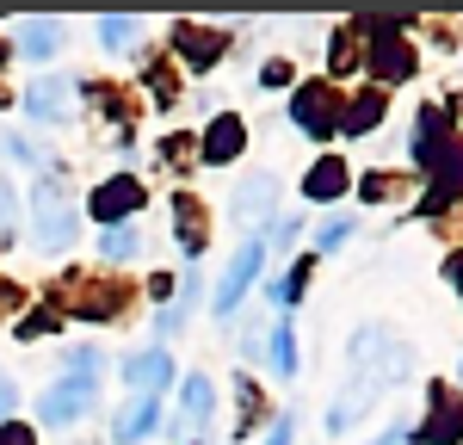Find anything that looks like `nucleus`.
I'll return each mask as SVG.
<instances>
[{
    "label": "nucleus",
    "instance_id": "obj_1",
    "mask_svg": "<svg viewBox=\"0 0 463 445\" xmlns=\"http://www.w3.org/2000/svg\"><path fill=\"white\" fill-rule=\"evenodd\" d=\"M346 365H353V371H346L340 396H334V408H327V433H334V440H340V433H353L383 390L408 383L414 353H408L395 334H383V328H358L353 340H346Z\"/></svg>",
    "mask_w": 463,
    "mask_h": 445
},
{
    "label": "nucleus",
    "instance_id": "obj_2",
    "mask_svg": "<svg viewBox=\"0 0 463 445\" xmlns=\"http://www.w3.org/2000/svg\"><path fill=\"white\" fill-rule=\"evenodd\" d=\"M32 211H37V241H43V248H69L74 235H80V204L69 198V185L56 180V174L37 180Z\"/></svg>",
    "mask_w": 463,
    "mask_h": 445
},
{
    "label": "nucleus",
    "instance_id": "obj_3",
    "mask_svg": "<svg viewBox=\"0 0 463 445\" xmlns=\"http://www.w3.org/2000/svg\"><path fill=\"white\" fill-rule=\"evenodd\" d=\"M87 408H93V383H74V377H62L56 390H43V396H37V421L69 427V421H80Z\"/></svg>",
    "mask_w": 463,
    "mask_h": 445
},
{
    "label": "nucleus",
    "instance_id": "obj_4",
    "mask_svg": "<svg viewBox=\"0 0 463 445\" xmlns=\"http://www.w3.org/2000/svg\"><path fill=\"white\" fill-rule=\"evenodd\" d=\"M260 260H266V248H260V241H241V254L229 260V279L216 285V316H235V303L248 297L253 272H260Z\"/></svg>",
    "mask_w": 463,
    "mask_h": 445
},
{
    "label": "nucleus",
    "instance_id": "obj_5",
    "mask_svg": "<svg viewBox=\"0 0 463 445\" xmlns=\"http://www.w3.org/2000/svg\"><path fill=\"white\" fill-rule=\"evenodd\" d=\"M25 111L43 118V124H69L74 118V80H37L25 93Z\"/></svg>",
    "mask_w": 463,
    "mask_h": 445
},
{
    "label": "nucleus",
    "instance_id": "obj_6",
    "mask_svg": "<svg viewBox=\"0 0 463 445\" xmlns=\"http://www.w3.org/2000/svg\"><path fill=\"white\" fill-rule=\"evenodd\" d=\"M408 440H439V445H458L463 440V402H451L445 390H432V408H427V427L420 433H408Z\"/></svg>",
    "mask_w": 463,
    "mask_h": 445
},
{
    "label": "nucleus",
    "instance_id": "obj_7",
    "mask_svg": "<svg viewBox=\"0 0 463 445\" xmlns=\"http://www.w3.org/2000/svg\"><path fill=\"white\" fill-rule=\"evenodd\" d=\"M124 377H130V390H137V396H161V383H174V359H167L161 346H148V353H130Z\"/></svg>",
    "mask_w": 463,
    "mask_h": 445
},
{
    "label": "nucleus",
    "instance_id": "obj_8",
    "mask_svg": "<svg viewBox=\"0 0 463 445\" xmlns=\"http://www.w3.org/2000/svg\"><path fill=\"white\" fill-rule=\"evenodd\" d=\"M137 204H143V185H137V180H111L106 192L87 198V211H93L99 222H111V229L124 222V211H137Z\"/></svg>",
    "mask_w": 463,
    "mask_h": 445
},
{
    "label": "nucleus",
    "instance_id": "obj_9",
    "mask_svg": "<svg viewBox=\"0 0 463 445\" xmlns=\"http://www.w3.org/2000/svg\"><path fill=\"white\" fill-rule=\"evenodd\" d=\"M290 118H297L309 137H334V106H327V93H321V87H297Z\"/></svg>",
    "mask_w": 463,
    "mask_h": 445
},
{
    "label": "nucleus",
    "instance_id": "obj_10",
    "mask_svg": "<svg viewBox=\"0 0 463 445\" xmlns=\"http://www.w3.org/2000/svg\"><path fill=\"white\" fill-rule=\"evenodd\" d=\"M174 43H179V56H192V69H211L222 56V32H211V25H179Z\"/></svg>",
    "mask_w": 463,
    "mask_h": 445
},
{
    "label": "nucleus",
    "instance_id": "obj_11",
    "mask_svg": "<svg viewBox=\"0 0 463 445\" xmlns=\"http://www.w3.org/2000/svg\"><path fill=\"white\" fill-rule=\"evenodd\" d=\"M148 433H155V396H137V402L118 414L111 440H118V445H137V440H148Z\"/></svg>",
    "mask_w": 463,
    "mask_h": 445
},
{
    "label": "nucleus",
    "instance_id": "obj_12",
    "mask_svg": "<svg viewBox=\"0 0 463 445\" xmlns=\"http://www.w3.org/2000/svg\"><path fill=\"white\" fill-rule=\"evenodd\" d=\"M211 408H216L211 377H185V396H179V427H204V421H211Z\"/></svg>",
    "mask_w": 463,
    "mask_h": 445
},
{
    "label": "nucleus",
    "instance_id": "obj_13",
    "mask_svg": "<svg viewBox=\"0 0 463 445\" xmlns=\"http://www.w3.org/2000/svg\"><path fill=\"white\" fill-rule=\"evenodd\" d=\"M19 50L37 56V62L56 56V50H62V25H56V19H32V25H19Z\"/></svg>",
    "mask_w": 463,
    "mask_h": 445
},
{
    "label": "nucleus",
    "instance_id": "obj_14",
    "mask_svg": "<svg viewBox=\"0 0 463 445\" xmlns=\"http://www.w3.org/2000/svg\"><path fill=\"white\" fill-rule=\"evenodd\" d=\"M272 211V174H253L248 185H241V198H235V222H253Z\"/></svg>",
    "mask_w": 463,
    "mask_h": 445
},
{
    "label": "nucleus",
    "instance_id": "obj_15",
    "mask_svg": "<svg viewBox=\"0 0 463 445\" xmlns=\"http://www.w3.org/2000/svg\"><path fill=\"white\" fill-rule=\"evenodd\" d=\"M235 148H241V118H216V124H211V143H204V161L222 167Z\"/></svg>",
    "mask_w": 463,
    "mask_h": 445
},
{
    "label": "nucleus",
    "instance_id": "obj_16",
    "mask_svg": "<svg viewBox=\"0 0 463 445\" xmlns=\"http://www.w3.org/2000/svg\"><path fill=\"white\" fill-rule=\"evenodd\" d=\"M303 192H309V198H340V192H346V167H340V161H316Z\"/></svg>",
    "mask_w": 463,
    "mask_h": 445
},
{
    "label": "nucleus",
    "instance_id": "obj_17",
    "mask_svg": "<svg viewBox=\"0 0 463 445\" xmlns=\"http://www.w3.org/2000/svg\"><path fill=\"white\" fill-rule=\"evenodd\" d=\"M62 371H69L74 383H99L106 359H99V346H69V353H62Z\"/></svg>",
    "mask_w": 463,
    "mask_h": 445
},
{
    "label": "nucleus",
    "instance_id": "obj_18",
    "mask_svg": "<svg viewBox=\"0 0 463 445\" xmlns=\"http://www.w3.org/2000/svg\"><path fill=\"white\" fill-rule=\"evenodd\" d=\"M377 69L390 74V80H408V74H414V56H408L395 37H377Z\"/></svg>",
    "mask_w": 463,
    "mask_h": 445
},
{
    "label": "nucleus",
    "instance_id": "obj_19",
    "mask_svg": "<svg viewBox=\"0 0 463 445\" xmlns=\"http://www.w3.org/2000/svg\"><path fill=\"white\" fill-rule=\"evenodd\" d=\"M272 365H279V377H297V334L285 328H272Z\"/></svg>",
    "mask_w": 463,
    "mask_h": 445
},
{
    "label": "nucleus",
    "instance_id": "obj_20",
    "mask_svg": "<svg viewBox=\"0 0 463 445\" xmlns=\"http://www.w3.org/2000/svg\"><path fill=\"white\" fill-rule=\"evenodd\" d=\"M137 32H143L137 19H99V43H106V50H130Z\"/></svg>",
    "mask_w": 463,
    "mask_h": 445
},
{
    "label": "nucleus",
    "instance_id": "obj_21",
    "mask_svg": "<svg viewBox=\"0 0 463 445\" xmlns=\"http://www.w3.org/2000/svg\"><path fill=\"white\" fill-rule=\"evenodd\" d=\"M99 248H106V260H130V254H137V248H143V235H137L130 222H118V229H111V235H106V241H99Z\"/></svg>",
    "mask_w": 463,
    "mask_h": 445
},
{
    "label": "nucleus",
    "instance_id": "obj_22",
    "mask_svg": "<svg viewBox=\"0 0 463 445\" xmlns=\"http://www.w3.org/2000/svg\"><path fill=\"white\" fill-rule=\"evenodd\" d=\"M346 235H353V217H327V222H321V235H316V248H321V254H334V248H346Z\"/></svg>",
    "mask_w": 463,
    "mask_h": 445
},
{
    "label": "nucleus",
    "instance_id": "obj_23",
    "mask_svg": "<svg viewBox=\"0 0 463 445\" xmlns=\"http://www.w3.org/2000/svg\"><path fill=\"white\" fill-rule=\"evenodd\" d=\"M377 111H383V93H364V99L353 106V118H346V130H353V137H358V130H371V124H377Z\"/></svg>",
    "mask_w": 463,
    "mask_h": 445
},
{
    "label": "nucleus",
    "instance_id": "obj_24",
    "mask_svg": "<svg viewBox=\"0 0 463 445\" xmlns=\"http://www.w3.org/2000/svg\"><path fill=\"white\" fill-rule=\"evenodd\" d=\"M56 328V316H50V309H37V316H25V322H19V334H25V340H37V334H50Z\"/></svg>",
    "mask_w": 463,
    "mask_h": 445
},
{
    "label": "nucleus",
    "instance_id": "obj_25",
    "mask_svg": "<svg viewBox=\"0 0 463 445\" xmlns=\"http://www.w3.org/2000/svg\"><path fill=\"white\" fill-rule=\"evenodd\" d=\"M13 217H19V204H13V185H0V235L13 229Z\"/></svg>",
    "mask_w": 463,
    "mask_h": 445
},
{
    "label": "nucleus",
    "instance_id": "obj_26",
    "mask_svg": "<svg viewBox=\"0 0 463 445\" xmlns=\"http://www.w3.org/2000/svg\"><path fill=\"white\" fill-rule=\"evenodd\" d=\"M297 229H303V217H279V222H272V241L285 248V241H290V235H297Z\"/></svg>",
    "mask_w": 463,
    "mask_h": 445
},
{
    "label": "nucleus",
    "instance_id": "obj_27",
    "mask_svg": "<svg viewBox=\"0 0 463 445\" xmlns=\"http://www.w3.org/2000/svg\"><path fill=\"white\" fill-rule=\"evenodd\" d=\"M290 433H297V414H290V408H285V421L272 427V445H290Z\"/></svg>",
    "mask_w": 463,
    "mask_h": 445
},
{
    "label": "nucleus",
    "instance_id": "obj_28",
    "mask_svg": "<svg viewBox=\"0 0 463 445\" xmlns=\"http://www.w3.org/2000/svg\"><path fill=\"white\" fill-rule=\"evenodd\" d=\"M290 80V62H266V87H285Z\"/></svg>",
    "mask_w": 463,
    "mask_h": 445
},
{
    "label": "nucleus",
    "instance_id": "obj_29",
    "mask_svg": "<svg viewBox=\"0 0 463 445\" xmlns=\"http://www.w3.org/2000/svg\"><path fill=\"white\" fill-rule=\"evenodd\" d=\"M0 445H37L25 427H0Z\"/></svg>",
    "mask_w": 463,
    "mask_h": 445
},
{
    "label": "nucleus",
    "instance_id": "obj_30",
    "mask_svg": "<svg viewBox=\"0 0 463 445\" xmlns=\"http://www.w3.org/2000/svg\"><path fill=\"white\" fill-rule=\"evenodd\" d=\"M13 402H19V390H13V383H0V427H6V414H13Z\"/></svg>",
    "mask_w": 463,
    "mask_h": 445
},
{
    "label": "nucleus",
    "instance_id": "obj_31",
    "mask_svg": "<svg viewBox=\"0 0 463 445\" xmlns=\"http://www.w3.org/2000/svg\"><path fill=\"white\" fill-rule=\"evenodd\" d=\"M402 440H408V427H390L383 440H371V445H402Z\"/></svg>",
    "mask_w": 463,
    "mask_h": 445
},
{
    "label": "nucleus",
    "instance_id": "obj_32",
    "mask_svg": "<svg viewBox=\"0 0 463 445\" xmlns=\"http://www.w3.org/2000/svg\"><path fill=\"white\" fill-rule=\"evenodd\" d=\"M451 279H458V285H463V254H458V260H451Z\"/></svg>",
    "mask_w": 463,
    "mask_h": 445
},
{
    "label": "nucleus",
    "instance_id": "obj_33",
    "mask_svg": "<svg viewBox=\"0 0 463 445\" xmlns=\"http://www.w3.org/2000/svg\"><path fill=\"white\" fill-rule=\"evenodd\" d=\"M458 383H463V365H458Z\"/></svg>",
    "mask_w": 463,
    "mask_h": 445
}]
</instances>
